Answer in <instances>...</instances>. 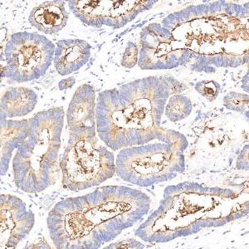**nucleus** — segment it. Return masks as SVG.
Returning a JSON list of instances; mask_svg holds the SVG:
<instances>
[{
    "mask_svg": "<svg viewBox=\"0 0 249 249\" xmlns=\"http://www.w3.org/2000/svg\"><path fill=\"white\" fill-rule=\"evenodd\" d=\"M150 197L126 186H105L58 202L47 218L56 249H99L150 210Z\"/></svg>",
    "mask_w": 249,
    "mask_h": 249,
    "instance_id": "obj_1",
    "label": "nucleus"
},
{
    "mask_svg": "<svg viewBox=\"0 0 249 249\" xmlns=\"http://www.w3.org/2000/svg\"><path fill=\"white\" fill-rule=\"evenodd\" d=\"M64 116L60 107L39 111L29 119L28 135L13 159L14 180L23 192H42L53 184Z\"/></svg>",
    "mask_w": 249,
    "mask_h": 249,
    "instance_id": "obj_2",
    "label": "nucleus"
},
{
    "mask_svg": "<svg viewBox=\"0 0 249 249\" xmlns=\"http://www.w3.org/2000/svg\"><path fill=\"white\" fill-rule=\"evenodd\" d=\"M185 137L176 131L165 142L124 148L117 155L116 172L141 187L169 181L184 170Z\"/></svg>",
    "mask_w": 249,
    "mask_h": 249,
    "instance_id": "obj_3",
    "label": "nucleus"
},
{
    "mask_svg": "<svg viewBox=\"0 0 249 249\" xmlns=\"http://www.w3.org/2000/svg\"><path fill=\"white\" fill-rule=\"evenodd\" d=\"M181 84L172 77H149L135 80L118 90L120 106L128 121L142 130L163 131L164 107Z\"/></svg>",
    "mask_w": 249,
    "mask_h": 249,
    "instance_id": "obj_4",
    "label": "nucleus"
},
{
    "mask_svg": "<svg viewBox=\"0 0 249 249\" xmlns=\"http://www.w3.org/2000/svg\"><path fill=\"white\" fill-rule=\"evenodd\" d=\"M60 168L62 185L71 191L97 186L116 172L114 155L105 146H97V139L69 138Z\"/></svg>",
    "mask_w": 249,
    "mask_h": 249,
    "instance_id": "obj_5",
    "label": "nucleus"
},
{
    "mask_svg": "<svg viewBox=\"0 0 249 249\" xmlns=\"http://www.w3.org/2000/svg\"><path fill=\"white\" fill-rule=\"evenodd\" d=\"M55 45L45 36L36 33L12 34L1 54V77L18 82H30L45 75L52 65Z\"/></svg>",
    "mask_w": 249,
    "mask_h": 249,
    "instance_id": "obj_6",
    "label": "nucleus"
},
{
    "mask_svg": "<svg viewBox=\"0 0 249 249\" xmlns=\"http://www.w3.org/2000/svg\"><path fill=\"white\" fill-rule=\"evenodd\" d=\"M96 129L99 137L112 150L148 144L154 140L165 142L176 131H150L131 124L122 112L118 89L103 91L98 95L96 107Z\"/></svg>",
    "mask_w": 249,
    "mask_h": 249,
    "instance_id": "obj_7",
    "label": "nucleus"
},
{
    "mask_svg": "<svg viewBox=\"0 0 249 249\" xmlns=\"http://www.w3.org/2000/svg\"><path fill=\"white\" fill-rule=\"evenodd\" d=\"M141 37L138 63L142 69H170L184 64L190 58V53L182 48L170 32L160 24L146 27Z\"/></svg>",
    "mask_w": 249,
    "mask_h": 249,
    "instance_id": "obj_8",
    "label": "nucleus"
},
{
    "mask_svg": "<svg viewBox=\"0 0 249 249\" xmlns=\"http://www.w3.org/2000/svg\"><path fill=\"white\" fill-rule=\"evenodd\" d=\"M156 1H69L76 17L88 26L122 28Z\"/></svg>",
    "mask_w": 249,
    "mask_h": 249,
    "instance_id": "obj_9",
    "label": "nucleus"
},
{
    "mask_svg": "<svg viewBox=\"0 0 249 249\" xmlns=\"http://www.w3.org/2000/svg\"><path fill=\"white\" fill-rule=\"evenodd\" d=\"M35 223L34 213L27 210L25 203L11 195L0 198V248H17L30 233Z\"/></svg>",
    "mask_w": 249,
    "mask_h": 249,
    "instance_id": "obj_10",
    "label": "nucleus"
},
{
    "mask_svg": "<svg viewBox=\"0 0 249 249\" xmlns=\"http://www.w3.org/2000/svg\"><path fill=\"white\" fill-rule=\"evenodd\" d=\"M96 94L93 88L83 84L71 98L68 112L69 138L96 139Z\"/></svg>",
    "mask_w": 249,
    "mask_h": 249,
    "instance_id": "obj_11",
    "label": "nucleus"
},
{
    "mask_svg": "<svg viewBox=\"0 0 249 249\" xmlns=\"http://www.w3.org/2000/svg\"><path fill=\"white\" fill-rule=\"evenodd\" d=\"M91 47L85 40H59L54 54V67L61 76L77 71L91 57Z\"/></svg>",
    "mask_w": 249,
    "mask_h": 249,
    "instance_id": "obj_12",
    "label": "nucleus"
},
{
    "mask_svg": "<svg viewBox=\"0 0 249 249\" xmlns=\"http://www.w3.org/2000/svg\"><path fill=\"white\" fill-rule=\"evenodd\" d=\"M29 20L33 27L43 34H57L68 23L65 3L61 0L43 2L32 10Z\"/></svg>",
    "mask_w": 249,
    "mask_h": 249,
    "instance_id": "obj_13",
    "label": "nucleus"
},
{
    "mask_svg": "<svg viewBox=\"0 0 249 249\" xmlns=\"http://www.w3.org/2000/svg\"><path fill=\"white\" fill-rule=\"evenodd\" d=\"M1 124V159L0 170L1 176H5L9 170L13 153L25 139L29 128V120L7 119L3 114L0 113Z\"/></svg>",
    "mask_w": 249,
    "mask_h": 249,
    "instance_id": "obj_14",
    "label": "nucleus"
},
{
    "mask_svg": "<svg viewBox=\"0 0 249 249\" xmlns=\"http://www.w3.org/2000/svg\"><path fill=\"white\" fill-rule=\"evenodd\" d=\"M37 103V93L30 88H10L1 97V113L7 118L23 117L32 112Z\"/></svg>",
    "mask_w": 249,
    "mask_h": 249,
    "instance_id": "obj_15",
    "label": "nucleus"
},
{
    "mask_svg": "<svg viewBox=\"0 0 249 249\" xmlns=\"http://www.w3.org/2000/svg\"><path fill=\"white\" fill-rule=\"evenodd\" d=\"M191 101L184 95L175 94L170 96L164 112L171 122H176L186 118L191 113Z\"/></svg>",
    "mask_w": 249,
    "mask_h": 249,
    "instance_id": "obj_16",
    "label": "nucleus"
},
{
    "mask_svg": "<svg viewBox=\"0 0 249 249\" xmlns=\"http://www.w3.org/2000/svg\"><path fill=\"white\" fill-rule=\"evenodd\" d=\"M138 54L139 50L136 44L129 42L124 49V53L122 57V65L124 68H131L135 67L138 62Z\"/></svg>",
    "mask_w": 249,
    "mask_h": 249,
    "instance_id": "obj_17",
    "label": "nucleus"
},
{
    "mask_svg": "<svg viewBox=\"0 0 249 249\" xmlns=\"http://www.w3.org/2000/svg\"><path fill=\"white\" fill-rule=\"evenodd\" d=\"M213 82H210V88H207L206 84L205 87L204 85H201L200 83L197 85L196 89L198 90V92L203 94L204 96L207 97H214V96L218 93V90L216 89L214 85H212Z\"/></svg>",
    "mask_w": 249,
    "mask_h": 249,
    "instance_id": "obj_18",
    "label": "nucleus"
},
{
    "mask_svg": "<svg viewBox=\"0 0 249 249\" xmlns=\"http://www.w3.org/2000/svg\"><path fill=\"white\" fill-rule=\"evenodd\" d=\"M75 82H76V81H75L74 77H68L66 79H62L58 83V88H59L60 91H63V90L71 88L75 84Z\"/></svg>",
    "mask_w": 249,
    "mask_h": 249,
    "instance_id": "obj_19",
    "label": "nucleus"
}]
</instances>
